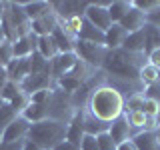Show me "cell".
<instances>
[{
	"mask_svg": "<svg viewBox=\"0 0 160 150\" xmlns=\"http://www.w3.org/2000/svg\"><path fill=\"white\" fill-rule=\"evenodd\" d=\"M86 110L102 122H112L120 114H124V96L112 84L94 86L86 100Z\"/></svg>",
	"mask_w": 160,
	"mask_h": 150,
	"instance_id": "cell-1",
	"label": "cell"
},
{
	"mask_svg": "<svg viewBox=\"0 0 160 150\" xmlns=\"http://www.w3.org/2000/svg\"><path fill=\"white\" fill-rule=\"evenodd\" d=\"M144 64H146V54H132L118 48L106 52L102 68L120 82H138V72Z\"/></svg>",
	"mask_w": 160,
	"mask_h": 150,
	"instance_id": "cell-2",
	"label": "cell"
},
{
	"mask_svg": "<svg viewBox=\"0 0 160 150\" xmlns=\"http://www.w3.org/2000/svg\"><path fill=\"white\" fill-rule=\"evenodd\" d=\"M66 132H68V122L54 120V118H44V120H38V122L30 124L26 140L34 142L42 150H52L58 142H62L66 138Z\"/></svg>",
	"mask_w": 160,
	"mask_h": 150,
	"instance_id": "cell-3",
	"label": "cell"
},
{
	"mask_svg": "<svg viewBox=\"0 0 160 150\" xmlns=\"http://www.w3.org/2000/svg\"><path fill=\"white\" fill-rule=\"evenodd\" d=\"M108 48L104 44H94V42H84V40H76L74 44V54L86 62L90 68H102L104 56H106Z\"/></svg>",
	"mask_w": 160,
	"mask_h": 150,
	"instance_id": "cell-4",
	"label": "cell"
},
{
	"mask_svg": "<svg viewBox=\"0 0 160 150\" xmlns=\"http://www.w3.org/2000/svg\"><path fill=\"white\" fill-rule=\"evenodd\" d=\"M108 6H110V0H98V2H88V8L84 12V18L88 20L92 26H96L98 30L106 32L112 24L108 14Z\"/></svg>",
	"mask_w": 160,
	"mask_h": 150,
	"instance_id": "cell-5",
	"label": "cell"
},
{
	"mask_svg": "<svg viewBox=\"0 0 160 150\" xmlns=\"http://www.w3.org/2000/svg\"><path fill=\"white\" fill-rule=\"evenodd\" d=\"M88 8V2H80V0H64V2H52V10L58 16V20H66L74 16H84Z\"/></svg>",
	"mask_w": 160,
	"mask_h": 150,
	"instance_id": "cell-6",
	"label": "cell"
},
{
	"mask_svg": "<svg viewBox=\"0 0 160 150\" xmlns=\"http://www.w3.org/2000/svg\"><path fill=\"white\" fill-rule=\"evenodd\" d=\"M30 124L24 116H18L16 120H12V122L8 124L6 128L2 130V134H0V140L2 142H16V140H26L28 136V130H30Z\"/></svg>",
	"mask_w": 160,
	"mask_h": 150,
	"instance_id": "cell-7",
	"label": "cell"
},
{
	"mask_svg": "<svg viewBox=\"0 0 160 150\" xmlns=\"http://www.w3.org/2000/svg\"><path fill=\"white\" fill-rule=\"evenodd\" d=\"M78 56L74 52H66V54H58L54 60H50V76L54 78V82H58L64 74H68L70 70L76 66Z\"/></svg>",
	"mask_w": 160,
	"mask_h": 150,
	"instance_id": "cell-8",
	"label": "cell"
},
{
	"mask_svg": "<svg viewBox=\"0 0 160 150\" xmlns=\"http://www.w3.org/2000/svg\"><path fill=\"white\" fill-rule=\"evenodd\" d=\"M6 68V74H8V80L10 82H16L20 84L22 80H26L30 76V72H32V64H30V56L26 58H14L8 62Z\"/></svg>",
	"mask_w": 160,
	"mask_h": 150,
	"instance_id": "cell-9",
	"label": "cell"
},
{
	"mask_svg": "<svg viewBox=\"0 0 160 150\" xmlns=\"http://www.w3.org/2000/svg\"><path fill=\"white\" fill-rule=\"evenodd\" d=\"M54 86H56V82H54V78L50 74H30L26 80L20 82L22 92H26L28 96L38 92V90H46V88H54Z\"/></svg>",
	"mask_w": 160,
	"mask_h": 150,
	"instance_id": "cell-10",
	"label": "cell"
},
{
	"mask_svg": "<svg viewBox=\"0 0 160 150\" xmlns=\"http://www.w3.org/2000/svg\"><path fill=\"white\" fill-rule=\"evenodd\" d=\"M108 134H110V138H112L116 144H122V142H126V140H132L134 134H132V130H130V124H128L126 114H120L116 120H112V122H110Z\"/></svg>",
	"mask_w": 160,
	"mask_h": 150,
	"instance_id": "cell-11",
	"label": "cell"
},
{
	"mask_svg": "<svg viewBox=\"0 0 160 150\" xmlns=\"http://www.w3.org/2000/svg\"><path fill=\"white\" fill-rule=\"evenodd\" d=\"M120 26H122L126 32H136V30H142L144 24H146V14L142 12V10H138L136 6L132 4V8L126 12V16H124L122 20H120Z\"/></svg>",
	"mask_w": 160,
	"mask_h": 150,
	"instance_id": "cell-12",
	"label": "cell"
},
{
	"mask_svg": "<svg viewBox=\"0 0 160 150\" xmlns=\"http://www.w3.org/2000/svg\"><path fill=\"white\" fill-rule=\"evenodd\" d=\"M84 136V108L76 110L72 114V118L68 120V132H66V140H70L72 144H78Z\"/></svg>",
	"mask_w": 160,
	"mask_h": 150,
	"instance_id": "cell-13",
	"label": "cell"
},
{
	"mask_svg": "<svg viewBox=\"0 0 160 150\" xmlns=\"http://www.w3.org/2000/svg\"><path fill=\"white\" fill-rule=\"evenodd\" d=\"M36 46H38V36L34 32L26 34V36L18 38L14 42V58H26V56H32L36 52Z\"/></svg>",
	"mask_w": 160,
	"mask_h": 150,
	"instance_id": "cell-14",
	"label": "cell"
},
{
	"mask_svg": "<svg viewBox=\"0 0 160 150\" xmlns=\"http://www.w3.org/2000/svg\"><path fill=\"white\" fill-rule=\"evenodd\" d=\"M56 26H58V16L54 14V10L48 12V14H44V16L38 18V20H32V32L36 34V36H50V34L56 30Z\"/></svg>",
	"mask_w": 160,
	"mask_h": 150,
	"instance_id": "cell-15",
	"label": "cell"
},
{
	"mask_svg": "<svg viewBox=\"0 0 160 150\" xmlns=\"http://www.w3.org/2000/svg\"><path fill=\"white\" fill-rule=\"evenodd\" d=\"M126 36H128V32L120 24H110V28L104 32V46L108 50H118V48H122Z\"/></svg>",
	"mask_w": 160,
	"mask_h": 150,
	"instance_id": "cell-16",
	"label": "cell"
},
{
	"mask_svg": "<svg viewBox=\"0 0 160 150\" xmlns=\"http://www.w3.org/2000/svg\"><path fill=\"white\" fill-rule=\"evenodd\" d=\"M22 8L26 12V16L32 20L42 18L44 14L52 12V2H46V0H34V2H22Z\"/></svg>",
	"mask_w": 160,
	"mask_h": 150,
	"instance_id": "cell-17",
	"label": "cell"
},
{
	"mask_svg": "<svg viewBox=\"0 0 160 150\" xmlns=\"http://www.w3.org/2000/svg\"><path fill=\"white\" fill-rule=\"evenodd\" d=\"M50 36H52L54 44H56V48H58V54L74 52V44H76V38H72L68 32H64V28L56 26V30H54Z\"/></svg>",
	"mask_w": 160,
	"mask_h": 150,
	"instance_id": "cell-18",
	"label": "cell"
},
{
	"mask_svg": "<svg viewBox=\"0 0 160 150\" xmlns=\"http://www.w3.org/2000/svg\"><path fill=\"white\" fill-rule=\"evenodd\" d=\"M132 142L136 150H160V142H158V136L156 132H138L132 136Z\"/></svg>",
	"mask_w": 160,
	"mask_h": 150,
	"instance_id": "cell-19",
	"label": "cell"
},
{
	"mask_svg": "<svg viewBox=\"0 0 160 150\" xmlns=\"http://www.w3.org/2000/svg\"><path fill=\"white\" fill-rule=\"evenodd\" d=\"M76 40H84V42H94V44H104V32L98 30L96 26L88 22L86 18L82 20V28L78 32V38Z\"/></svg>",
	"mask_w": 160,
	"mask_h": 150,
	"instance_id": "cell-20",
	"label": "cell"
},
{
	"mask_svg": "<svg viewBox=\"0 0 160 150\" xmlns=\"http://www.w3.org/2000/svg\"><path fill=\"white\" fill-rule=\"evenodd\" d=\"M108 122H102V120H98L96 116H92V114L88 112L86 108H84V134H92V136H98V134L102 132H108Z\"/></svg>",
	"mask_w": 160,
	"mask_h": 150,
	"instance_id": "cell-21",
	"label": "cell"
},
{
	"mask_svg": "<svg viewBox=\"0 0 160 150\" xmlns=\"http://www.w3.org/2000/svg\"><path fill=\"white\" fill-rule=\"evenodd\" d=\"M132 8V0H110V6H108V14L112 24H118L120 20L126 16V12Z\"/></svg>",
	"mask_w": 160,
	"mask_h": 150,
	"instance_id": "cell-22",
	"label": "cell"
},
{
	"mask_svg": "<svg viewBox=\"0 0 160 150\" xmlns=\"http://www.w3.org/2000/svg\"><path fill=\"white\" fill-rule=\"evenodd\" d=\"M122 50L132 54H144V32L142 30H136V32H130L126 40L122 44Z\"/></svg>",
	"mask_w": 160,
	"mask_h": 150,
	"instance_id": "cell-23",
	"label": "cell"
},
{
	"mask_svg": "<svg viewBox=\"0 0 160 150\" xmlns=\"http://www.w3.org/2000/svg\"><path fill=\"white\" fill-rule=\"evenodd\" d=\"M144 54L152 52V50L160 48V30L152 24H144Z\"/></svg>",
	"mask_w": 160,
	"mask_h": 150,
	"instance_id": "cell-24",
	"label": "cell"
},
{
	"mask_svg": "<svg viewBox=\"0 0 160 150\" xmlns=\"http://www.w3.org/2000/svg\"><path fill=\"white\" fill-rule=\"evenodd\" d=\"M36 52L40 56H44L50 62V60H54L58 56V48L56 44H54L52 36H38V46H36Z\"/></svg>",
	"mask_w": 160,
	"mask_h": 150,
	"instance_id": "cell-25",
	"label": "cell"
},
{
	"mask_svg": "<svg viewBox=\"0 0 160 150\" xmlns=\"http://www.w3.org/2000/svg\"><path fill=\"white\" fill-rule=\"evenodd\" d=\"M160 80V70L156 66H152V64H144L142 68H140V72H138V82L142 84L144 88L146 86H152V84H156Z\"/></svg>",
	"mask_w": 160,
	"mask_h": 150,
	"instance_id": "cell-26",
	"label": "cell"
},
{
	"mask_svg": "<svg viewBox=\"0 0 160 150\" xmlns=\"http://www.w3.org/2000/svg\"><path fill=\"white\" fill-rule=\"evenodd\" d=\"M20 116V112L14 106H10L8 102H4L2 106H0V134H2V130L8 126L12 120H16Z\"/></svg>",
	"mask_w": 160,
	"mask_h": 150,
	"instance_id": "cell-27",
	"label": "cell"
},
{
	"mask_svg": "<svg viewBox=\"0 0 160 150\" xmlns=\"http://www.w3.org/2000/svg\"><path fill=\"white\" fill-rule=\"evenodd\" d=\"M30 64H32V72L30 74H50V62L44 56H40L38 52H34L30 56Z\"/></svg>",
	"mask_w": 160,
	"mask_h": 150,
	"instance_id": "cell-28",
	"label": "cell"
},
{
	"mask_svg": "<svg viewBox=\"0 0 160 150\" xmlns=\"http://www.w3.org/2000/svg\"><path fill=\"white\" fill-rule=\"evenodd\" d=\"M126 114V112H124ZM128 118V124H130V130H132V134H138L144 130V118H146V114L142 112V110H136V112H128L126 114Z\"/></svg>",
	"mask_w": 160,
	"mask_h": 150,
	"instance_id": "cell-29",
	"label": "cell"
},
{
	"mask_svg": "<svg viewBox=\"0 0 160 150\" xmlns=\"http://www.w3.org/2000/svg\"><path fill=\"white\" fill-rule=\"evenodd\" d=\"M144 106V94L142 92H132L128 96V100H124V112H136V110H142Z\"/></svg>",
	"mask_w": 160,
	"mask_h": 150,
	"instance_id": "cell-30",
	"label": "cell"
},
{
	"mask_svg": "<svg viewBox=\"0 0 160 150\" xmlns=\"http://www.w3.org/2000/svg\"><path fill=\"white\" fill-rule=\"evenodd\" d=\"M10 60H14V42L2 40L0 42V66H8Z\"/></svg>",
	"mask_w": 160,
	"mask_h": 150,
	"instance_id": "cell-31",
	"label": "cell"
},
{
	"mask_svg": "<svg viewBox=\"0 0 160 150\" xmlns=\"http://www.w3.org/2000/svg\"><path fill=\"white\" fill-rule=\"evenodd\" d=\"M20 92H22L20 84H16V82H10V80H8V82H6V86L0 90V98H2V102H12V100L16 98Z\"/></svg>",
	"mask_w": 160,
	"mask_h": 150,
	"instance_id": "cell-32",
	"label": "cell"
},
{
	"mask_svg": "<svg viewBox=\"0 0 160 150\" xmlns=\"http://www.w3.org/2000/svg\"><path fill=\"white\" fill-rule=\"evenodd\" d=\"M142 112L146 116H156L160 120V100L158 98H150V96H144V106H142Z\"/></svg>",
	"mask_w": 160,
	"mask_h": 150,
	"instance_id": "cell-33",
	"label": "cell"
},
{
	"mask_svg": "<svg viewBox=\"0 0 160 150\" xmlns=\"http://www.w3.org/2000/svg\"><path fill=\"white\" fill-rule=\"evenodd\" d=\"M96 142H98V150H116V146H118V144L110 138L108 132L98 134V136H96Z\"/></svg>",
	"mask_w": 160,
	"mask_h": 150,
	"instance_id": "cell-34",
	"label": "cell"
},
{
	"mask_svg": "<svg viewBox=\"0 0 160 150\" xmlns=\"http://www.w3.org/2000/svg\"><path fill=\"white\" fill-rule=\"evenodd\" d=\"M52 90L54 88H46V90H38V92H34V94H30V102H34V104H44V102H48L50 96H52Z\"/></svg>",
	"mask_w": 160,
	"mask_h": 150,
	"instance_id": "cell-35",
	"label": "cell"
},
{
	"mask_svg": "<svg viewBox=\"0 0 160 150\" xmlns=\"http://www.w3.org/2000/svg\"><path fill=\"white\" fill-rule=\"evenodd\" d=\"M80 150H98L96 136H92V134H84L82 140H80Z\"/></svg>",
	"mask_w": 160,
	"mask_h": 150,
	"instance_id": "cell-36",
	"label": "cell"
},
{
	"mask_svg": "<svg viewBox=\"0 0 160 150\" xmlns=\"http://www.w3.org/2000/svg\"><path fill=\"white\" fill-rule=\"evenodd\" d=\"M146 24H152V26L160 28V2L156 8H152L150 12H146Z\"/></svg>",
	"mask_w": 160,
	"mask_h": 150,
	"instance_id": "cell-37",
	"label": "cell"
},
{
	"mask_svg": "<svg viewBox=\"0 0 160 150\" xmlns=\"http://www.w3.org/2000/svg\"><path fill=\"white\" fill-rule=\"evenodd\" d=\"M160 126V120L156 116H146L144 118V132H156Z\"/></svg>",
	"mask_w": 160,
	"mask_h": 150,
	"instance_id": "cell-38",
	"label": "cell"
},
{
	"mask_svg": "<svg viewBox=\"0 0 160 150\" xmlns=\"http://www.w3.org/2000/svg\"><path fill=\"white\" fill-rule=\"evenodd\" d=\"M146 62L152 64V66H156L160 70V48H156V50H152V52L146 54Z\"/></svg>",
	"mask_w": 160,
	"mask_h": 150,
	"instance_id": "cell-39",
	"label": "cell"
},
{
	"mask_svg": "<svg viewBox=\"0 0 160 150\" xmlns=\"http://www.w3.org/2000/svg\"><path fill=\"white\" fill-rule=\"evenodd\" d=\"M24 140H16V142H2L0 140V150H22Z\"/></svg>",
	"mask_w": 160,
	"mask_h": 150,
	"instance_id": "cell-40",
	"label": "cell"
},
{
	"mask_svg": "<svg viewBox=\"0 0 160 150\" xmlns=\"http://www.w3.org/2000/svg\"><path fill=\"white\" fill-rule=\"evenodd\" d=\"M52 150H80V146H78V144H72L70 140L64 138L62 142H58V144H56V146H54Z\"/></svg>",
	"mask_w": 160,
	"mask_h": 150,
	"instance_id": "cell-41",
	"label": "cell"
},
{
	"mask_svg": "<svg viewBox=\"0 0 160 150\" xmlns=\"http://www.w3.org/2000/svg\"><path fill=\"white\" fill-rule=\"evenodd\" d=\"M6 82H8V74H6V68H4V66H0V90H2L4 86H6Z\"/></svg>",
	"mask_w": 160,
	"mask_h": 150,
	"instance_id": "cell-42",
	"label": "cell"
},
{
	"mask_svg": "<svg viewBox=\"0 0 160 150\" xmlns=\"http://www.w3.org/2000/svg\"><path fill=\"white\" fill-rule=\"evenodd\" d=\"M116 150H136V146H134V142H132V140H126V142L118 144Z\"/></svg>",
	"mask_w": 160,
	"mask_h": 150,
	"instance_id": "cell-43",
	"label": "cell"
},
{
	"mask_svg": "<svg viewBox=\"0 0 160 150\" xmlns=\"http://www.w3.org/2000/svg\"><path fill=\"white\" fill-rule=\"evenodd\" d=\"M22 150H42L40 146H36L34 142H30V140H24V148Z\"/></svg>",
	"mask_w": 160,
	"mask_h": 150,
	"instance_id": "cell-44",
	"label": "cell"
},
{
	"mask_svg": "<svg viewBox=\"0 0 160 150\" xmlns=\"http://www.w3.org/2000/svg\"><path fill=\"white\" fill-rule=\"evenodd\" d=\"M156 136H158V142H160V126H158V130H156Z\"/></svg>",
	"mask_w": 160,
	"mask_h": 150,
	"instance_id": "cell-45",
	"label": "cell"
},
{
	"mask_svg": "<svg viewBox=\"0 0 160 150\" xmlns=\"http://www.w3.org/2000/svg\"><path fill=\"white\" fill-rule=\"evenodd\" d=\"M0 26H2V8H0Z\"/></svg>",
	"mask_w": 160,
	"mask_h": 150,
	"instance_id": "cell-46",
	"label": "cell"
},
{
	"mask_svg": "<svg viewBox=\"0 0 160 150\" xmlns=\"http://www.w3.org/2000/svg\"><path fill=\"white\" fill-rule=\"evenodd\" d=\"M2 104H4V102H2V98H0V106H2Z\"/></svg>",
	"mask_w": 160,
	"mask_h": 150,
	"instance_id": "cell-47",
	"label": "cell"
},
{
	"mask_svg": "<svg viewBox=\"0 0 160 150\" xmlns=\"http://www.w3.org/2000/svg\"><path fill=\"white\" fill-rule=\"evenodd\" d=\"M0 8H2V2H0Z\"/></svg>",
	"mask_w": 160,
	"mask_h": 150,
	"instance_id": "cell-48",
	"label": "cell"
},
{
	"mask_svg": "<svg viewBox=\"0 0 160 150\" xmlns=\"http://www.w3.org/2000/svg\"><path fill=\"white\" fill-rule=\"evenodd\" d=\"M158 30H160V28H158Z\"/></svg>",
	"mask_w": 160,
	"mask_h": 150,
	"instance_id": "cell-49",
	"label": "cell"
}]
</instances>
